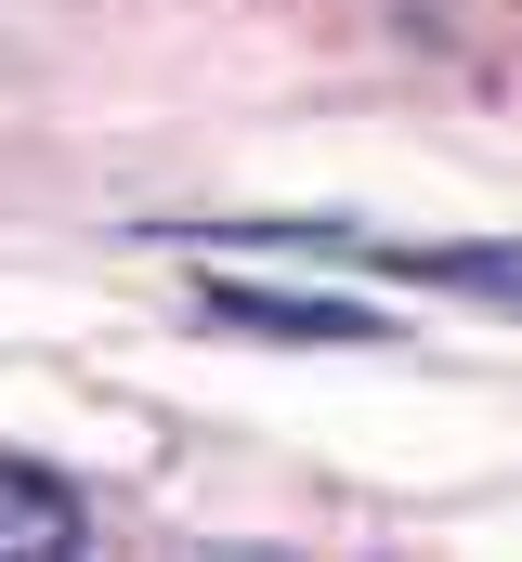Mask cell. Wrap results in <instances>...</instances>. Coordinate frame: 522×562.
Segmentation results:
<instances>
[{
  "mask_svg": "<svg viewBox=\"0 0 522 562\" xmlns=\"http://www.w3.org/2000/svg\"><path fill=\"white\" fill-rule=\"evenodd\" d=\"M92 550V497L39 458H0V562H66Z\"/></svg>",
  "mask_w": 522,
  "mask_h": 562,
  "instance_id": "6da1fadb",
  "label": "cell"
},
{
  "mask_svg": "<svg viewBox=\"0 0 522 562\" xmlns=\"http://www.w3.org/2000/svg\"><path fill=\"white\" fill-rule=\"evenodd\" d=\"M405 276H431V288H484V301H522V249H405Z\"/></svg>",
  "mask_w": 522,
  "mask_h": 562,
  "instance_id": "3957f363",
  "label": "cell"
},
{
  "mask_svg": "<svg viewBox=\"0 0 522 562\" xmlns=\"http://www.w3.org/2000/svg\"><path fill=\"white\" fill-rule=\"evenodd\" d=\"M223 327H261V340H379L366 301H287V288H209Z\"/></svg>",
  "mask_w": 522,
  "mask_h": 562,
  "instance_id": "7a4b0ae2",
  "label": "cell"
}]
</instances>
